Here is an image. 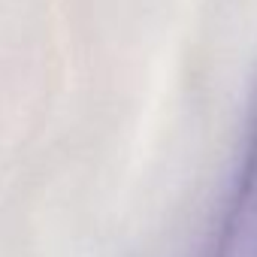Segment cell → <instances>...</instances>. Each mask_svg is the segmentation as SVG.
<instances>
[{"label":"cell","instance_id":"cell-1","mask_svg":"<svg viewBox=\"0 0 257 257\" xmlns=\"http://www.w3.org/2000/svg\"><path fill=\"white\" fill-rule=\"evenodd\" d=\"M212 257H257V103L251 115L245 164H242L233 200L224 212Z\"/></svg>","mask_w":257,"mask_h":257}]
</instances>
